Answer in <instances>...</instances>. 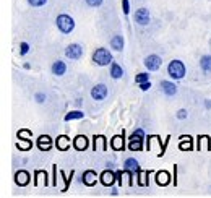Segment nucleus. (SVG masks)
<instances>
[{"instance_id": "nucleus-17", "label": "nucleus", "mask_w": 211, "mask_h": 198, "mask_svg": "<svg viewBox=\"0 0 211 198\" xmlns=\"http://www.w3.org/2000/svg\"><path fill=\"white\" fill-rule=\"evenodd\" d=\"M65 72H67V65H65V62L62 60H55L52 64V73L55 76H62L65 75Z\"/></svg>"}, {"instance_id": "nucleus-33", "label": "nucleus", "mask_w": 211, "mask_h": 198, "mask_svg": "<svg viewBox=\"0 0 211 198\" xmlns=\"http://www.w3.org/2000/svg\"><path fill=\"white\" fill-rule=\"evenodd\" d=\"M177 119H180V120L187 119V110H185V109H180V110H177Z\"/></svg>"}, {"instance_id": "nucleus-29", "label": "nucleus", "mask_w": 211, "mask_h": 198, "mask_svg": "<svg viewBox=\"0 0 211 198\" xmlns=\"http://www.w3.org/2000/svg\"><path fill=\"white\" fill-rule=\"evenodd\" d=\"M28 52H29V44H28V42H21V44H20V54L26 55Z\"/></svg>"}, {"instance_id": "nucleus-4", "label": "nucleus", "mask_w": 211, "mask_h": 198, "mask_svg": "<svg viewBox=\"0 0 211 198\" xmlns=\"http://www.w3.org/2000/svg\"><path fill=\"white\" fill-rule=\"evenodd\" d=\"M161 64H162L161 57H159V55H156V54H151V55H148V57L145 58V67H146L150 72H156V70H159Z\"/></svg>"}, {"instance_id": "nucleus-22", "label": "nucleus", "mask_w": 211, "mask_h": 198, "mask_svg": "<svg viewBox=\"0 0 211 198\" xmlns=\"http://www.w3.org/2000/svg\"><path fill=\"white\" fill-rule=\"evenodd\" d=\"M200 67H202L203 72L211 73V55H203L202 60H200Z\"/></svg>"}, {"instance_id": "nucleus-11", "label": "nucleus", "mask_w": 211, "mask_h": 198, "mask_svg": "<svg viewBox=\"0 0 211 198\" xmlns=\"http://www.w3.org/2000/svg\"><path fill=\"white\" fill-rule=\"evenodd\" d=\"M37 146H39L41 151H49L52 148V140H50L49 135H41L37 138Z\"/></svg>"}, {"instance_id": "nucleus-30", "label": "nucleus", "mask_w": 211, "mask_h": 198, "mask_svg": "<svg viewBox=\"0 0 211 198\" xmlns=\"http://www.w3.org/2000/svg\"><path fill=\"white\" fill-rule=\"evenodd\" d=\"M18 137L20 138H26V140H31V132L29 130H20L18 132Z\"/></svg>"}, {"instance_id": "nucleus-26", "label": "nucleus", "mask_w": 211, "mask_h": 198, "mask_svg": "<svg viewBox=\"0 0 211 198\" xmlns=\"http://www.w3.org/2000/svg\"><path fill=\"white\" fill-rule=\"evenodd\" d=\"M16 148L21 149V151H28V149L31 148V140H25V141H20V143H16Z\"/></svg>"}, {"instance_id": "nucleus-1", "label": "nucleus", "mask_w": 211, "mask_h": 198, "mask_svg": "<svg viewBox=\"0 0 211 198\" xmlns=\"http://www.w3.org/2000/svg\"><path fill=\"white\" fill-rule=\"evenodd\" d=\"M93 62H94L96 65H99V67H106V65H110L112 64V54H110L107 49L104 47H99V49L94 50V54H93Z\"/></svg>"}, {"instance_id": "nucleus-23", "label": "nucleus", "mask_w": 211, "mask_h": 198, "mask_svg": "<svg viewBox=\"0 0 211 198\" xmlns=\"http://www.w3.org/2000/svg\"><path fill=\"white\" fill-rule=\"evenodd\" d=\"M193 145H192V138L188 137H182L180 138V149H184V151H188V149H192Z\"/></svg>"}, {"instance_id": "nucleus-12", "label": "nucleus", "mask_w": 211, "mask_h": 198, "mask_svg": "<svg viewBox=\"0 0 211 198\" xmlns=\"http://www.w3.org/2000/svg\"><path fill=\"white\" fill-rule=\"evenodd\" d=\"M88 145H89V141L85 135H78V137L73 138V146H75V149H78V151H85V149L88 148Z\"/></svg>"}, {"instance_id": "nucleus-18", "label": "nucleus", "mask_w": 211, "mask_h": 198, "mask_svg": "<svg viewBox=\"0 0 211 198\" xmlns=\"http://www.w3.org/2000/svg\"><path fill=\"white\" fill-rule=\"evenodd\" d=\"M125 171H132V172H140L141 169H140V164H138V161L135 158H128V159H125Z\"/></svg>"}, {"instance_id": "nucleus-16", "label": "nucleus", "mask_w": 211, "mask_h": 198, "mask_svg": "<svg viewBox=\"0 0 211 198\" xmlns=\"http://www.w3.org/2000/svg\"><path fill=\"white\" fill-rule=\"evenodd\" d=\"M29 174H28L26 171H18L15 174V182L18 183V185H21V187H25V185H28L29 183Z\"/></svg>"}, {"instance_id": "nucleus-24", "label": "nucleus", "mask_w": 211, "mask_h": 198, "mask_svg": "<svg viewBox=\"0 0 211 198\" xmlns=\"http://www.w3.org/2000/svg\"><path fill=\"white\" fill-rule=\"evenodd\" d=\"M85 117V114L81 112V110H72V112H68L67 115H65V120H72V119H83Z\"/></svg>"}, {"instance_id": "nucleus-35", "label": "nucleus", "mask_w": 211, "mask_h": 198, "mask_svg": "<svg viewBox=\"0 0 211 198\" xmlns=\"http://www.w3.org/2000/svg\"><path fill=\"white\" fill-rule=\"evenodd\" d=\"M36 101L37 102H44L46 101V94L44 93H36Z\"/></svg>"}, {"instance_id": "nucleus-21", "label": "nucleus", "mask_w": 211, "mask_h": 198, "mask_svg": "<svg viewBox=\"0 0 211 198\" xmlns=\"http://www.w3.org/2000/svg\"><path fill=\"white\" fill-rule=\"evenodd\" d=\"M110 46H112L114 50H122L123 49V36H120V34L114 36L110 39Z\"/></svg>"}, {"instance_id": "nucleus-2", "label": "nucleus", "mask_w": 211, "mask_h": 198, "mask_svg": "<svg viewBox=\"0 0 211 198\" xmlns=\"http://www.w3.org/2000/svg\"><path fill=\"white\" fill-rule=\"evenodd\" d=\"M167 73L169 76H171L172 80H182L185 76V65H184V62H180V60H172L171 64H169V67H167Z\"/></svg>"}, {"instance_id": "nucleus-14", "label": "nucleus", "mask_w": 211, "mask_h": 198, "mask_svg": "<svg viewBox=\"0 0 211 198\" xmlns=\"http://www.w3.org/2000/svg\"><path fill=\"white\" fill-rule=\"evenodd\" d=\"M96 182H98V174L94 171H86L83 174V183L85 185L93 187V185H96Z\"/></svg>"}, {"instance_id": "nucleus-9", "label": "nucleus", "mask_w": 211, "mask_h": 198, "mask_svg": "<svg viewBox=\"0 0 211 198\" xmlns=\"http://www.w3.org/2000/svg\"><path fill=\"white\" fill-rule=\"evenodd\" d=\"M70 145H72V141L67 135H58L55 138V146H57V149H60V151H67L70 148Z\"/></svg>"}, {"instance_id": "nucleus-34", "label": "nucleus", "mask_w": 211, "mask_h": 198, "mask_svg": "<svg viewBox=\"0 0 211 198\" xmlns=\"http://www.w3.org/2000/svg\"><path fill=\"white\" fill-rule=\"evenodd\" d=\"M150 88H151V83H150V81H145V83H141V85H140V89H141V91H148Z\"/></svg>"}, {"instance_id": "nucleus-32", "label": "nucleus", "mask_w": 211, "mask_h": 198, "mask_svg": "<svg viewBox=\"0 0 211 198\" xmlns=\"http://www.w3.org/2000/svg\"><path fill=\"white\" fill-rule=\"evenodd\" d=\"M102 2H104V0H86V3H88L89 7H99V5H102Z\"/></svg>"}, {"instance_id": "nucleus-3", "label": "nucleus", "mask_w": 211, "mask_h": 198, "mask_svg": "<svg viewBox=\"0 0 211 198\" xmlns=\"http://www.w3.org/2000/svg\"><path fill=\"white\" fill-rule=\"evenodd\" d=\"M57 28L62 31L64 34H68L73 31L75 28V21L73 18H72L70 15H65V13H62V15L57 16Z\"/></svg>"}, {"instance_id": "nucleus-7", "label": "nucleus", "mask_w": 211, "mask_h": 198, "mask_svg": "<svg viewBox=\"0 0 211 198\" xmlns=\"http://www.w3.org/2000/svg\"><path fill=\"white\" fill-rule=\"evenodd\" d=\"M107 96V86L106 85H96L91 89V98L94 101H104Z\"/></svg>"}, {"instance_id": "nucleus-25", "label": "nucleus", "mask_w": 211, "mask_h": 198, "mask_svg": "<svg viewBox=\"0 0 211 198\" xmlns=\"http://www.w3.org/2000/svg\"><path fill=\"white\" fill-rule=\"evenodd\" d=\"M135 81H137L138 85H141V83H145V81H150V75L148 73H138L135 76Z\"/></svg>"}, {"instance_id": "nucleus-36", "label": "nucleus", "mask_w": 211, "mask_h": 198, "mask_svg": "<svg viewBox=\"0 0 211 198\" xmlns=\"http://www.w3.org/2000/svg\"><path fill=\"white\" fill-rule=\"evenodd\" d=\"M205 106H206V107H208V109H210V107H211V101H206V102H205Z\"/></svg>"}, {"instance_id": "nucleus-13", "label": "nucleus", "mask_w": 211, "mask_h": 198, "mask_svg": "<svg viewBox=\"0 0 211 198\" xmlns=\"http://www.w3.org/2000/svg\"><path fill=\"white\" fill-rule=\"evenodd\" d=\"M161 88H162V91H164V94H167V96H175L177 94V86H175L172 81H167V80L161 81Z\"/></svg>"}, {"instance_id": "nucleus-6", "label": "nucleus", "mask_w": 211, "mask_h": 198, "mask_svg": "<svg viewBox=\"0 0 211 198\" xmlns=\"http://www.w3.org/2000/svg\"><path fill=\"white\" fill-rule=\"evenodd\" d=\"M65 55H67L68 58H72V60H78V58H81L83 55V49L80 44H70V46L65 49Z\"/></svg>"}, {"instance_id": "nucleus-10", "label": "nucleus", "mask_w": 211, "mask_h": 198, "mask_svg": "<svg viewBox=\"0 0 211 198\" xmlns=\"http://www.w3.org/2000/svg\"><path fill=\"white\" fill-rule=\"evenodd\" d=\"M115 177H117V174H114L112 171H104L101 174V177H99V180H101L102 185L110 187L114 182H115Z\"/></svg>"}, {"instance_id": "nucleus-28", "label": "nucleus", "mask_w": 211, "mask_h": 198, "mask_svg": "<svg viewBox=\"0 0 211 198\" xmlns=\"http://www.w3.org/2000/svg\"><path fill=\"white\" fill-rule=\"evenodd\" d=\"M28 3H29L31 7H42L47 3V0H28Z\"/></svg>"}, {"instance_id": "nucleus-5", "label": "nucleus", "mask_w": 211, "mask_h": 198, "mask_svg": "<svg viewBox=\"0 0 211 198\" xmlns=\"http://www.w3.org/2000/svg\"><path fill=\"white\" fill-rule=\"evenodd\" d=\"M151 20V15H150V10L148 8H138L137 13H135V21L141 26H146Z\"/></svg>"}, {"instance_id": "nucleus-20", "label": "nucleus", "mask_w": 211, "mask_h": 198, "mask_svg": "<svg viewBox=\"0 0 211 198\" xmlns=\"http://www.w3.org/2000/svg\"><path fill=\"white\" fill-rule=\"evenodd\" d=\"M122 75H123V68L117 62H112L110 64V76L114 80H119V78H122Z\"/></svg>"}, {"instance_id": "nucleus-19", "label": "nucleus", "mask_w": 211, "mask_h": 198, "mask_svg": "<svg viewBox=\"0 0 211 198\" xmlns=\"http://www.w3.org/2000/svg\"><path fill=\"white\" fill-rule=\"evenodd\" d=\"M169 182H171V175H169V172L166 171H159L156 174V183L158 185H169Z\"/></svg>"}, {"instance_id": "nucleus-8", "label": "nucleus", "mask_w": 211, "mask_h": 198, "mask_svg": "<svg viewBox=\"0 0 211 198\" xmlns=\"http://www.w3.org/2000/svg\"><path fill=\"white\" fill-rule=\"evenodd\" d=\"M128 148L132 151H141L143 149V137H138V135L132 133V137L128 138Z\"/></svg>"}, {"instance_id": "nucleus-31", "label": "nucleus", "mask_w": 211, "mask_h": 198, "mask_svg": "<svg viewBox=\"0 0 211 198\" xmlns=\"http://www.w3.org/2000/svg\"><path fill=\"white\" fill-rule=\"evenodd\" d=\"M122 12L125 13V15H128V13H130V3H128V0H122Z\"/></svg>"}, {"instance_id": "nucleus-15", "label": "nucleus", "mask_w": 211, "mask_h": 198, "mask_svg": "<svg viewBox=\"0 0 211 198\" xmlns=\"http://www.w3.org/2000/svg\"><path fill=\"white\" fill-rule=\"evenodd\" d=\"M110 146H112V149H115V151L125 149V138H123L122 135H115V137L112 138V141H110Z\"/></svg>"}, {"instance_id": "nucleus-27", "label": "nucleus", "mask_w": 211, "mask_h": 198, "mask_svg": "<svg viewBox=\"0 0 211 198\" xmlns=\"http://www.w3.org/2000/svg\"><path fill=\"white\" fill-rule=\"evenodd\" d=\"M148 174L150 172H143V171H140L138 172V183H140V185H148V180H146V177H148Z\"/></svg>"}]
</instances>
